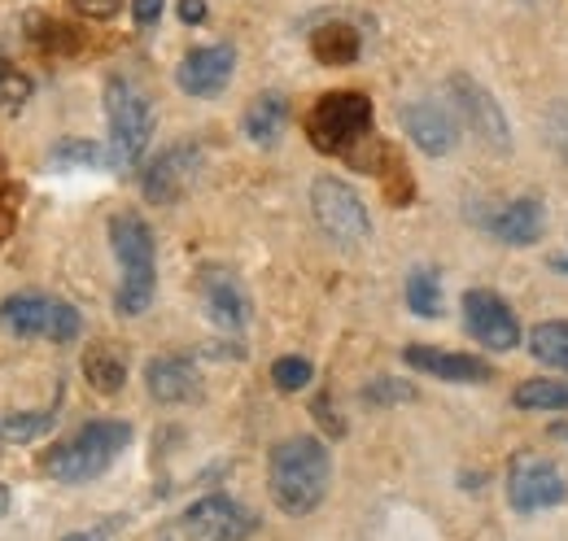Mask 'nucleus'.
Here are the masks:
<instances>
[{"label": "nucleus", "instance_id": "2", "mask_svg": "<svg viewBox=\"0 0 568 541\" xmlns=\"http://www.w3.org/2000/svg\"><path fill=\"white\" fill-rule=\"evenodd\" d=\"M110 245H114V258L123 267L119 279V293H114V310L136 319L153 306V288H158V245H153V232L141 214H114L110 218Z\"/></svg>", "mask_w": 568, "mask_h": 541}, {"label": "nucleus", "instance_id": "38", "mask_svg": "<svg viewBox=\"0 0 568 541\" xmlns=\"http://www.w3.org/2000/svg\"><path fill=\"white\" fill-rule=\"evenodd\" d=\"M4 511H9V493L0 489V516H4Z\"/></svg>", "mask_w": 568, "mask_h": 541}, {"label": "nucleus", "instance_id": "16", "mask_svg": "<svg viewBox=\"0 0 568 541\" xmlns=\"http://www.w3.org/2000/svg\"><path fill=\"white\" fill-rule=\"evenodd\" d=\"M202 302H206V315L223 333H241L250 324V297H245V288H241V279L232 270H202Z\"/></svg>", "mask_w": 568, "mask_h": 541}, {"label": "nucleus", "instance_id": "35", "mask_svg": "<svg viewBox=\"0 0 568 541\" xmlns=\"http://www.w3.org/2000/svg\"><path fill=\"white\" fill-rule=\"evenodd\" d=\"M110 533H114V524H101V529H88V533H71V538H62V541H110Z\"/></svg>", "mask_w": 568, "mask_h": 541}, {"label": "nucleus", "instance_id": "22", "mask_svg": "<svg viewBox=\"0 0 568 541\" xmlns=\"http://www.w3.org/2000/svg\"><path fill=\"white\" fill-rule=\"evenodd\" d=\"M529 354L556 371H568V319H547L529 333Z\"/></svg>", "mask_w": 568, "mask_h": 541}, {"label": "nucleus", "instance_id": "9", "mask_svg": "<svg viewBox=\"0 0 568 541\" xmlns=\"http://www.w3.org/2000/svg\"><path fill=\"white\" fill-rule=\"evenodd\" d=\"M184 533L193 541H250L258 533V516L227 493H206L184 511Z\"/></svg>", "mask_w": 568, "mask_h": 541}, {"label": "nucleus", "instance_id": "33", "mask_svg": "<svg viewBox=\"0 0 568 541\" xmlns=\"http://www.w3.org/2000/svg\"><path fill=\"white\" fill-rule=\"evenodd\" d=\"M132 13H136L141 27H153L162 18V0H132Z\"/></svg>", "mask_w": 568, "mask_h": 541}, {"label": "nucleus", "instance_id": "31", "mask_svg": "<svg viewBox=\"0 0 568 541\" xmlns=\"http://www.w3.org/2000/svg\"><path fill=\"white\" fill-rule=\"evenodd\" d=\"M79 328H83L79 310H74V306H67V302H53V319H49V337H44V340L71 345V340L79 337Z\"/></svg>", "mask_w": 568, "mask_h": 541}, {"label": "nucleus", "instance_id": "6", "mask_svg": "<svg viewBox=\"0 0 568 541\" xmlns=\"http://www.w3.org/2000/svg\"><path fill=\"white\" fill-rule=\"evenodd\" d=\"M311 214L320 223V232L346 249L363 245L372 236V218H367V205L358 197L355 188L337 175H320L311 184Z\"/></svg>", "mask_w": 568, "mask_h": 541}, {"label": "nucleus", "instance_id": "24", "mask_svg": "<svg viewBox=\"0 0 568 541\" xmlns=\"http://www.w3.org/2000/svg\"><path fill=\"white\" fill-rule=\"evenodd\" d=\"M407 306H412V315H420V319H437V315H442V279L428 267L407 275Z\"/></svg>", "mask_w": 568, "mask_h": 541}, {"label": "nucleus", "instance_id": "4", "mask_svg": "<svg viewBox=\"0 0 568 541\" xmlns=\"http://www.w3.org/2000/svg\"><path fill=\"white\" fill-rule=\"evenodd\" d=\"M105 119H110V166L132 171L153 140V105L132 79L105 83Z\"/></svg>", "mask_w": 568, "mask_h": 541}, {"label": "nucleus", "instance_id": "5", "mask_svg": "<svg viewBox=\"0 0 568 541\" xmlns=\"http://www.w3.org/2000/svg\"><path fill=\"white\" fill-rule=\"evenodd\" d=\"M372 132V101L363 92H328L306 114V135L320 153H351Z\"/></svg>", "mask_w": 568, "mask_h": 541}, {"label": "nucleus", "instance_id": "18", "mask_svg": "<svg viewBox=\"0 0 568 541\" xmlns=\"http://www.w3.org/2000/svg\"><path fill=\"white\" fill-rule=\"evenodd\" d=\"M49 319H53V297L40 293H13L0 302V328L22 340L49 337Z\"/></svg>", "mask_w": 568, "mask_h": 541}, {"label": "nucleus", "instance_id": "10", "mask_svg": "<svg viewBox=\"0 0 568 541\" xmlns=\"http://www.w3.org/2000/svg\"><path fill=\"white\" fill-rule=\"evenodd\" d=\"M202 175V149L197 144H171L144 166L141 193L153 205H175Z\"/></svg>", "mask_w": 568, "mask_h": 541}, {"label": "nucleus", "instance_id": "12", "mask_svg": "<svg viewBox=\"0 0 568 541\" xmlns=\"http://www.w3.org/2000/svg\"><path fill=\"white\" fill-rule=\"evenodd\" d=\"M144 385H149V398L162 406H184L202 398V371L189 354H162L144 367Z\"/></svg>", "mask_w": 568, "mask_h": 541}, {"label": "nucleus", "instance_id": "3", "mask_svg": "<svg viewBox=\"0 0 568 541\" xmlns=\"http://www.w3.org/2000/svg\"><path fill=\"white\" fill-rule=\"evenodd\" d=\"M128 441H132V423H123V419H92V423H83L74 432L71 441L53 446L40 468L53 480H62V484H83V480H97V476L105 472L128 450Z\"/></svg>", "mask_w": 568, "mask_h": 541}, {"label": "nucleus", "instance_id": "25", "mask_svg": "<svg viewBox=\"0 0 568 541\" xmlns=\"http://www.w3.org/2000/svg\"><path fill=\"white\" fill-rule=\"evenodd\" d=\"M511 402L520 410H568V385H560V380H525L511 394Z\"/></svg>", "mask_w": 568, "mask_h": 541}, {"label": "nucleus", "instance_id": "29", "mask_svg": "<svg viewBox=\"0 0 568 541\" xmlns=\"http://www.w3.org/2000/svg\"><path fill=\"white\" fill-rule=\"evenodd\" d=\"M412 398H416V389L403 385V380H389V376H381V380H372L363 389V402L367 406H394V402H412Z\"/></svg>", "mask_w": 568, "mask_h": 541}, {"label": "nucleus", "instance_id": "19", "mask_svg": "<svg viewBox=\"0 0 568 541\" xmlns=\"http://www.w3.org/2000/svg\"><path fill=\"white\" fill-rule=\"evenodd\" d=\"M284 127H288V101H284L281 92L258 96V101L245 110V119H241V132H245V140H250V144H258V149L281 144Z\"/></svg>", "mask_w": 568, "mask_h": 541}, {"label": "nucleus", "instance_id": "28", "mask_svg": "<svg viewBox=\"0 0 568 541\" xmlns=\"http://www.w3.org/2000/svg\"><path fill=\"white\" fill-rule=\"evenodd\" d=\"M31 101V79L22 70L0 67V110H22Z\"/></svg>", "mask_w": 568, "mask_h": 541}, {"label": "nucleus", "instance_id": "14", "mask_svg": "<svg viewBox=\"0 0 568 541\" xmlns=\"http://www.w3.org/2000/svg\"><path fill=\"white\" fill-rule=\"evenodd\" d=\"M407 367L437 376V380H450V385H486L495 380V367L486 358H473V354H450V349H433V345H407L403 349Z\"/></svg>", "mask_w": 568, "mask_h": 541}, {"label": "nucleus", "instance_id": "26", "mask_svg": "<svg viewBox=\"0 0 568 541\" xmlns=\"http://www.w3.org/2000/svg\"><path fill=\"white\" fill-rule=\"evenodd\" d=\"M311 376H315V367L306 363V358H276L272 363V380H276V389L281 394H302L306 385H311Z\"/></svg>", "mask_w": 568, "mask_h": 541}, {"label": "nucleus", "instance_id": "15", "mask_svg": "<svg viewBox=\"0 0 568 541\" xmlns=\"http://www.w3.org/2000/svg\"><path fill=\"white\" fill-rule=\"evenodd\" d=\"M403 127L416 140V149L428 157H446L455 153L459 144V119L446 110V105H433V101H416L403 110Z\"/></svg>", "mask_w": 568, "mask_h": 541}, {"label": "nucleus", "instance_id": "11", "mask_svg": "<svg viewBox=\"0 0 568 541\" xmlns=\"http://www.w3.org/2000/svg\"><path fill=\"white\" fill-rule=\"evenodd\" d=\"M464 328L486 349H516L520 345V324L495 288H468L464 293Z\"/></svg>", "mask_w": 568, "mask_h": 541}, {"label": "nucleus", "instance_id": "32", "mask_svg": "<svg viewBox=\"0 0 568 541\" xmlns=\"http://www.w3.org/2000/svg\"><path fill=\"white\" fill-rule=\"evenodd\" d=\"M71 4L83 18H92V22H110L123 9V0H71Z\"/></svg>", "mask_w": 568, "mask_h": 541}, {"label": "nucleus", "instance_id": "37", "mask_svg": "<svg viewBox=\"0 0 568 541\" xmlns=\"http://www.w3.org/2000/svg\"><path fill=\"white\" fill-rule=\"evenodd\" d=\"M551 437H556V441H565V446H568V423H556V428H551Z\"/></svg>", "mask_w": 568, "mask_h": 541}, {"label": "nucleus", "instance_id": "20", "mask_svg": "<svg viewBox=\"0 0 568 541\" xmlns=\"http://www.w3.org/2000/svg\"><path fill=\"white\" fill-rule=\"evenodd\" d=\"M83 376H88V385L97 394H105V398L119 394L128 385V358H123V349L119 345H92L83 354Z\"/></svg>", "mask_w": 568, "mask_h": 541}, {"label": "nucleus", "instance_id": "8", "mask_svg": "<svg viewBox=\"0 0 568 541\" xmlns=\"http://www.w3.org/2000/svg\"><path fill=\"white\" fill-rule=\"evenodd\" d=\"M446 96H450V105H455V119H464V127L477 135L486 149H495V153H507V149H511L507 114H503V105L490 96L486 83H477L473 74L459 70V74H450Z\"/></svg>", "mask_w": 568, "mask_h": 541}, {"label": "nucleus", "instance_id": "21", "mask_svg": "<svg viewBox=\"0 0 568 541\" xmlns=\"http://www.w3.org/2000/svg\"><path fill=\"white\" fill-rule=\"evenodd\" d=\"M358 49H363L358 44V31L346 27V22H328V27H320L311 35V53L324 67H351V62H358Z\"/></svg>", "mask_w": 568, "mask_h": 541}, {"label": "nucleus", "instance_id": "23", "mask_svg": "<svg viewBox=\"0 0 568 541\" xmlns=\"http://www.w3.org/2000/svg\"><path fill=\"white\" fill-rule=\"evenodd\" d=\"M105 162H110V153H101L97 140H79V135L58 140V149L49 153L53 171H83V166H105Z\"/></svg>", "mask_w": 568, "mask_h": 541}, {"label": "nucleus", "instance_id": "1", "mask_svg": "<svg viewBox=\"0 0 568 541\" xmlns=\"http://www.w3.org/2000/svg\"><path fill=\"white\" fill-rule=\"evenodd\" d=\"M333 459L320 437H288L267 455V489L284 516H311L328 498Z\"/></svg>", "mask_w": 568, "mask_h": 541}, {"label": "nucleus", "instance_id": "30", "mask_svg": "<svg viewBox=\"0 0 568 541\" xmlns=\"http://www.w3.org/2000/svg\"><path fill=\"white\" fill-rule=\"evenodd\" d=\"M542 135H547V144L568 162V101H556V105L542 114Z\"/></svg>", "mask_w": 568, "mask_h": 541}, {"label": "nucleus", "instance_id": "34", "mask_svg": "<svg viewBox=\"0 0 568 541\" xmlns=\"http://www.w3.org/2000/svg\"><path fill=\"white\" fill-rule=\"evenodd\" d=\"M180 22H189V27L206 22V0H180Z\"/></svg>", "mask_w": 568, "mask_h": 541}, {"label": "nucleus", "instance_id": "27", "mask_svg": "<svg viewBox=\"0 0 568 541\" xmlns=\"http://www.w3.org/2000/svg\"><path fill=\"white\" fill-rule=\"evenodd\" d=\"M49 423H53V415H49V410H22V415H9V419L0 423V432H4V437H13V441H36Z\"/></svg>", "mask_w": 568, "mask_h": 541}, {"label": "nucleus", "instance_id": "7", "mask_svg": "<svg viewBox=\"0 0 568 541\" xmlns=\"http://www.w3.org/2000/svg\"><path fill=\"white\" fill-rule=\"evenodd\" d=\"M507 502L520 516H538L568 502V476L547 455H516L507 468Z\"/></svg>", "mask_w": 568, "mask_h": 541}, {"label": "nucleus", "instance_id": "36", "mask_svg": "<svg viewBox=\"0 0 568 541\" xmlns=\"http://www.w3.org/2000/svg\"><path fill=\"white\" fill-rule=\"evenodd\" d=\"M547 263H551V270H565V275H568V254H551Z\"/></svg>", "mask_w": 568, "mask_h": 541}, {"label": "nucleus", "instance_id": "17", "mask_svg": "<svg viewBox=\"0 0 568 541\" xmlns=\"http://www.w3.org/2000/svg\"><path fill=\"white\" fill-rule=\"evenodd\" d=\"M490 232L503 245H511V249H529L547 232V205L538 202V197H516V202L503 205L490 218Z\"/></svg>", "mask_w": 568, "mask_h": 541}, {"label": "nucleus", "instance_id": "13", "mask_svg": "<svg viewBox=\"0 0 568 541\" xmlns=\"http://www.w3.org/2000/svg\"><path fill=\"white\" fill-rule=\"evenodd\" d=\"M232 70H236V49L232 44H211V49H193L180 70H175V83L189 92V96H219L227 83H232Z\"/></svg>", "mask_w": 568, "mask_h": 541}]
</instances>
